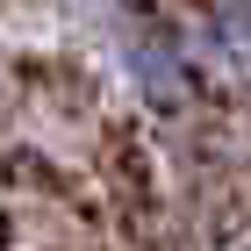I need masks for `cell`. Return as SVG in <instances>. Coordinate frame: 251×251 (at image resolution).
I'll list each match as a JSON object with an SVG mask.
<instances>
[{"mask_svg":"<svg viewBox=\"0 0 251 251\" xmlns=\"http://www.w3.org/2000/svg\"><path fill=\"white\" fill-rule=\"evenodd\" d=\"M122 72L151 108H187L194 86H201V65H194V43L179 36L173 22H144L122 36Z\"/></svg>","mask_w":251,"mask_h":251,"instance_id":"cell-1","label":"cell"},{"mask_svg":"<svg viewBox=\"0 0 251 251\" xmlns=\"http://www.w3.org/2000/svg\"><path fill=\"white\" fill-rule=\"evenodd\" d=\"M201 43L215 58H244L251 50V0H215L208 22H201Z\"/></svg>","mask_w":251,"mask_h":251,"instance_id":"cell-2","label":"cell"}]
</instances>
